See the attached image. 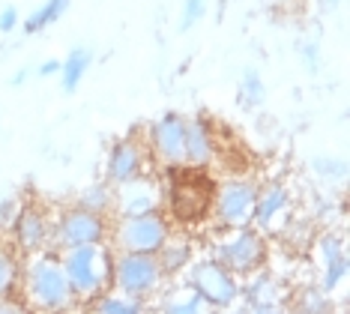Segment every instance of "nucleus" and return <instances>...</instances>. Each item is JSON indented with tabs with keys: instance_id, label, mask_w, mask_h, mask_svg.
Returning <instances> with one entry per match:
<instances>
[{
	"instance_id": "obj_1",
	"label": "nucleus",
	"mask_w": 350,
	"mask_h": 314,
	"mask_svg": "<svg viewBox=\"0 0 350 314\" xmlns=\"http://www.w3.org/2000/svg\"><path fill=\"white\" fill-rule=\"evenodd\" d=\"M18 293L25 300V309L36 311H66L75 305V296L69 291L66 272L60 263L57 248H45V252L27 254L21 263V285Z\"/></svg>"
},
{
	"instance_id": "obj_2",
	"label": "nucleus",
	"mask_w": 350,
	"mask_h": 314,
	"mask_svg": "<svg viewBox=\"0 0 350 314\" xmlns=\"http://www.w3.org/2000/svg\"><path fill=\"white\" fill-rule=\"evenodd\" d=\"M60 263L66 272L69 291L75 302L90 305L96 296L111 291V263H114V248L108 243H87L60 248Z\"/></svg>"
},
{
	"instance_id": "obj_3",
	"label": "nucleus",
	"mask_w": 350,
	"mask_h": 314,
	"mask_svg": "<svg viewBox=\"0 0 350 314\" xmlns=\"http://www.w3.org/2000/svg\"><path fill=\"white\" fill-rule=\"evenodd\" d=\"M213 257L228 267L237 278H245L249 272L267 267L269 257V243L267 233L258 231L254 224H245V228H225L213 239Z\"/></svg>"
},
{
	"instance_id": "obj_4",
	"label": "nucleus",
	"mask_w": 350,
	"mask_h": 314,
	"mask_svg": "<svg viewBox=\"0 0 350 314\" xmlns=\"http://www.w3.org/2000/svg\"><path fill=\"white\" fill-rule=\"evenodd\" d=\"M180 276L183 285L204 302V309H234L240 302V278L221 267L213 254L192 261Z\"/></svg>"
},
{
	"instance_id": "obj_5",
	"label": "nucleus",
	"mask_w": 350,
	"mask_h": 314,
	"mask_svg": "<svg viewBox=\"0 0 350 314\" xmlns=\"http://www.w3.org/2000/svg\"><path fill=\"white\" fill-rule=\"evenodd\" d=\"M165 272L156 254L147 252H114V263H111V287L120 291L132 300H150L159 296L165 287Z\"/></svg>"
},
{
	"instance_id": "obj_6",
	"label": "nucleus",
	"mask_w": 350,
	"mask_h": 314,
	"mask_svg": "<svg viewBox=\"0 0 350 314\" xmlns=\"http://www.w3.org/2000/svg\"><path fill=\"white\" fill-rule=\"evenodd\" d=\"M254 200H258V183L249 176H228L210 195V209L219 231L225 228H245L252 224Z\"/></svg>"
},
{
	"instance_id": "obj_7",
	"label": "nucleus",
	"mask_w": 350,
	"mask_h": 314,
	"mask_svg": "<svg viewBox=\"0 0 350 314\" xmlns=\"http://www.w3.org/2000/svg\"><path fill=\"white\" fill-rule=\"evenodd\" d=\"M171 233V219L156 209V213H138V215H120L111 228L108 239L114 243V252H147L156 254Z\"/></svg>"
},
{
	"instance_id": "obj_8",
	"label": "nucleus",
	"mask_w": 350,
	"mask_h": 314,
	"mask_svg": "<svg viewBox=\"0 0 350 314\" xmlns=\"http://www.w3.org/2000/svg\"><path fill=\"white\" fill-rule=\"evenodd\" d=\"M111 222L102 213H90L84 207L63 209L54 219V248H69V246H87V243H108Z\"/></svg>"
},
{
	"instance_id": "obj_9",
	"label": "nucleus",
	"mask_w": 350,
	"mask_h": 314,
	"mask_svg": "<svg viewBox=\"0 0 350 314\" xmlns=\"http://www.w3.org/2000/svg\"><path fill=\"white\" fill-rule=\"evenodd\" d=\"M10 231H12L15 252L21 254H36V252H45V248H54V219L33 204L15 209Z\"/></svg>"
},
{
	"instance_id": "obj_10",
	"label": "nucleus",
	"mask_w": 350,
	"mask_h": 314,
	"mask_svg": "<svg viewBox=\"0 0 350 314\" xmlns=\"http://www.w3.org/2000/svg\"><path fill=\"white\" fill-rule=\"evenodd\" d=\"M288 296H291V291L282 281V276H275V272L267 267L249 272L245 281H240V302L245 311H254V314L278 311V309H284Z\"/></svg>"
},
{
	"instance_id": "obj_11",
	"label": "nucleus",
	"mask_w": 350,
	"mask_h": 314,
	"mask_svg": "<svg viewBox=\"0 0 350 314\" xmlns=\"http://www.w3.org/2000/svg\"><path fill=\"white\" fill-rule=\"evenodd\" d=\"M183 138H186V117L177 111H165L147 129V150L165 168H183Z\"/></svg>"
},
{
	"instance_id": "obj_12",
	"label": "nucleus",
	"mask_w": 350,
	"mask_h": 314,
	"mask_svg": "<svg viewBox=\"0 0 350 314\" xmlns=\"http://www.w3.org/2000/svg\"><path fill=\"white\" fill-rule=\"evenodd\" d=\"M141 174H150L147 144H141L135 135L111 144L108 159H105V183H111V186H123V183H129Z\"/></svg>"
},
{
	"instance_id": "obj_13",
	"label": "nucleus",
	"mask_w": 350,
	"mask_h": 314,
	"mask_svg": "<svg viewBox=\"0 0 350 314\" xmlns=\"http://www.w3.org/2000/svg\"><path fill=\"white\" fill-rule=\"evenodd\" d=\"M210 195H213V186H206L198 174L171 176L168 189H165V198H168L174 215H177L180 222H198L201 215H206Z\"/></svg>"
},
{
	"instance_id": "obj_14",
	"label": "nucleus",
	"mask_w": 350,
	"mask_h": 314,
	"mask_svg": "<svg viewBox=\"0 0 350 314\" xmlns=\"http://www.w3.org/2000/svg\"><path fill=\"white\" fill-rule=\"evenodd\" d=\"M114 207L117 215H138V213H156L165 204V186H159L150 174H141L135 180L114 186Z\"/></svg>"
},
{
	"instance_id": "obj_15",
	"label": "nucleus",
	"mask_w": 350,
	"mask_h": 314,
	"mask_svg": "<svg viewBox=\"0 0 350 314\" xmlns=\"http://www.w3.org/2000/svg\"><path fill=\"white\" fill-rule=\"evenodd\" d=\"M219 156V141H216V126L210 117L195 114L186 117V138H183V168H201L213 165Z\"/></svg>"
},
{
	"instance_id": "obj_16",
	"label": "nucleus",
	"mask_w": 350,
	"mask_h": 314,
	"mask_svg": "<svg viewBox=\"0 0 350 314\" xmlns=\"http://www.w3.org/2000/svg\"><path fill=\"white\" fill-rule=\"evenodd\" d=\"M291 189L284 183H267L264 189L258 186V200H254L252 224L264 233L284 231V222L291 219Z\"/></svg>"
},
{
	"instance_id": "obj_17",
	"label": "nucleus",
	"mask_w": 350,
	"mask_h": 314,
	"mask_svg": "<svg viewBox=\"0 0 350 314\" xmlns=\"http://www.w3.org/2000/svg\"><path fill=\"white\" fill-rule=\"evenodd\" d=\"M317 257H321V291L323 293H336L341 287V281L347 278L350 272V257H347V248L341 243V237L336 233H323L317 239Z\"/></svg>"
},
{
	"instance_id": "obj_18",
	"label": "nucleus",
	"mask_w": 350,
	"mask_h": 314,
	"mask_svg": "<svg viewBox=\"0 0 350 314\" xmlns=\"http://www.w3.org/2000/svg\"><path fill=\"white\" fill-rule=\"evenodd\" d=\"M156 257H159V263H162L165 278H174L195 261V243L189 237H183V233L171 231L168 239L162 243V248L156 252Z\"/></svg>"
},
{
	"instance_id": "obj_19",
	"label": "nucleus",
	"mask_w": 350,
	"mask_h": 314,
	"mask_svg": "<svg viewBox=\"0 0 350 314\" xmlns=\"http://www.w3.org/2000/svg\"><path fill=\"white\" fill-rule=\"evenodd\" d=\"M90 66H93V51L90 48H72L69 57L60 60V87L66 93H75Z\"/></svg>"
},
{
	"instance_id": "obj_20",
	"label": "nucleus",
	"mask_w": 350,
	"mask_h": 314,
	"mask_svg": "<svg viewBox=\"0 0 350 314\" xmlns=\"http://www.w3.org/2000/svg\"><path fill=\"white\" fill-rule=\"evenodd\" d=\"M87 309L96 311V314H141V311H147V302L144 300H132V296H126V293L111 287V291L96 296Z\"/></svg>"
},
{
	"instance_id": "obj_21",
	"label": "nucleus",
	"mask_w": 350,
	"mask_h": 314,
	"mask_svg": "<svg viewBox=\"0 0 350 314\" xmlns=\"http://www.w3.org/2000/svg\"><path fill=\"white\" fill-rule=\"evenodd\" d=\"M69 3H72V0H45L42 6H36V10L25 18V34H30V36L42 34L45 27H51L54 21H60L63 15H66Z\"/></svg>"
},
{
	"instance_id": "obj_22",
	"label": "nucleus",
	"mask_w": 350,
	"mask_h": 314,
	"mask_svg": "<svg viewBox=\"0 0 350 314\" xmlns=\"http://www.w3.org/2000/svg\"><path fill=\"white\" fill-rule=\"evenodd\" d=\"M18 285H21L18 252L0 246V300H6V296H18Z\"/></svg>"
},
{
	"instance_id": "obj_23",
	"label": "nucleus",
	"mask_w": 350,
	"mask_h": 314,
	"mask_svg": "<svg viewBox=\"0 0 350 314\" xmlns=\"http://www.w3.org/2000/svg\"><path fill=\"white\" fill-rule=\"evenodd\" d=\"M75 207H84V209H90V213L108 215L111 209H114V186H111V183H93V186H87L81 195H78Z\"/></svg>"
},
{
	"instance_id": "obj_24",
	"label": "nucleus",
	"mask_w": 350,
	"mask_h": 314,
	"mask_svg": "<svg viewBox=\"0 0 350 314\" xmlns=\"http://www.w3.org/2000/svg\"><path fill=\"white\" fill-rule=\"evenodd\" d=\"M237 99L245 111L252 108H260L267 99V87H264V78H260L258 69H245L243 72V81H240V90H237Z\"/></svg>"
},
{
	"instance_id": "obj_25",
	"label": "nucleus",
	"mask_w": 350,
	"mask_h": 314,
	"mask_svg": "<svg viewBox=\"0 0 350 314\" xmlns=\"http://www.w3.org/2000/svg\"><path fill=\"white\" fill-rule=\"evenodd\" d=\"M159 311H168V314H198L204 311V302L198 300V296L189 291L186 285H183L180 293H165V300L156 305Z\"/></svg>"
},
{
	"instance_id": "obj_26",
	"label": "nucleus",
	"mask_w": 350,
	"mask_h": 314,
	"mask_svg": "<svg viewBox=\"0 0 350 314\" xmlns=\"http://www.w3.org/2000/svg\"><path fill=\"white\" fill-rule=\"evenodd\" d=\"M312 171H314V176H321L323 183H345L347 162L338 156H332V153H323V156L312 159Z\"/></svg>"
},
{
	"instance_id": "obj_27",
	"label": "nucleus",
	"mask_w": 350,
	"mask_h": 314,
	"mask_svg": "<svg viewBox=\"0 0 350 314\" xmlns=\"http://www.w3.org/2000/svg\"><path fill=\"white\" fill-rule=\"evenodd\" d=\"M299 311H332V296L323 291H302L299 296Z\"/></svg>"
},
{
	"instance_id": "obj_28",
	"label": "nucleus",
	"mask_w": 350,
	"mask_h": 314,
	"mask_svg": "<svg viewBox=\"0 0 350 314\" xmlns=\"http://www.w3.org/2000/svg\"><path fill=\"white\" fill-rule=\"evenodd\" d=\"M204 12H206V0H186V3H183V18H180L183 34H186L189 27H195V24L204 18Z\"/></svg>"
},
{
	"instance_id": "obj_29",
	"label": "nucleus",
	"mask_w": 350,
	"mask_h": 314,
	"mask_svg": "<svg viewBox=\"0 0 350 314\" xmlns=\"http://www.w3.org/2000/svg\"><path fill=\"white\" fill-rule=\"evenodd\" d=\"M302 54V66H306L308 72H317V66H321V51H317V42H306L299 48Z\"/></svg>"
},
{
	"instance_id": "obj_30",
	"label": "nucleus",
	"mask_w": 350,
	"mask_h": 314,
	"mask_svg": "<svg viewBox=\"0 0 350 314\" xmlns=\"http://www.w3.org/2000/svg\"><path fill=\"white\" fill-rule=\"evenodd\" d=\"M18 21H21V15L15 6H3L0 10V34H12L15 27H18Z\"/></svg>"
},
{
	"instance_id": "obj_31",
	"label": "nucleus",
	"mask_w": 350,
	"mask_h": 314,
	"mask_svg": "<svg viewBox=\"0 0 350 314\" xmlns=\"http://www.w3.org/2000/svg\"><path fill=\"white\" fill-rule=\"evenodd\" d=\"M15 209H18V204H15V200H12V198L0 200V231H3V228H10V222H12Z\"/></svg>"
},
{
	"instance_id": "obj_32",
	"label": "nucleus",
	"mask_w": 350,
	"mask_h": 314,
	"mask_svg": "<svg viewBox=\"0 0 350 314\" xmlns=\"http://www.w3.org/2000/svg\"><path fill=\"white\" fill-rule=\"evenodd\" d=\"M36 75L42 78H51V75H60V60H45L36 66Z\"/></svg>"
},
{
	"instance_id": "obj_33",
	"label": "nucleus",
	"mask_w": 350,
	"mask_h": 314,
	"mask_svg": "<svg viewBox=\"0 0 350 314\" xmlns=\"http://www.w3.org/2000/svg\"><path fill=\"white\" fill-rule=\"evenodd\" d=\"M27 78H30V69H18V72H15V75H12V87H21V84H25L27 81Z\"/></svg>"
},
{
	"instance_id": "obj_34",
	"label": "nucleus",
	"mask_w": 350,
	"mask_h": 314,
	"mask_svg": "<svg viewBox=\"0 0 350 314\" xmlns=\"http://www.w3.org/2000/svg\"><path fill=\"white\" fill-rule=\"evenodd\" d=\"M338 3V0H326V6H336Z\"/></svg>"
}]
</instances>
